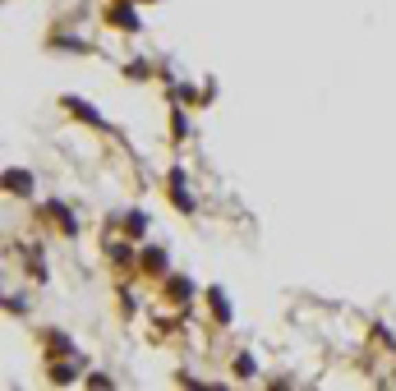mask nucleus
<instances>
[{"label":"nucleus","instance_id":"1","mask_svg":"<svg viewBox=\"0 0 396 391\" xmlns=\"http://www.w3.org/2000/svg\"><path fill=\"white\" fill-rule=\"evenodd\" d=\"M5 180H10V189H19V194H28V175H19V170H10Z\"/></svg>","mask_w":396,"mask_h":391}]
</instances>
